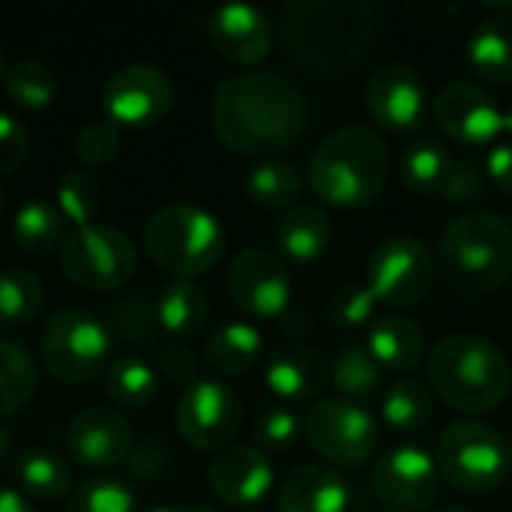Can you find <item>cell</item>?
Returning a JSON list of instances; mask_svg holds the SVG:
<instances>
[{
	"instance_id": "38",
	"label": "cell",
	"mask_w": 512,
	"mask_h": 512,
	"mask_svg": "<svg viewBox=\"0 0 512 512\" xmlns=\"http://www.w3.org/2000/svg\"><path fill=\"white\" fill-rule=\"evenodd\" d=\"M3 87L9 93V99L21 108H30V111H39V108H48L54 99H57V75L39 63V60H15L6 66L3 72Z\"/></svg>"
},
{
	"instance_id": "22",
	"label": "cell",
	"mask_w": 512,
	"mask_h": 512,
	"mask_svg": "<svg viewBox=\"0 0 512 512\" xmlns=\"http://www.w3.org/2000/svg\"><path fill=\"white\" fill-rule=\"evenodd\" d=\"M276 504L279 512H348L351 486L336 468L324 462H306L279 480Z\"/></svg>"
},
{
	"instance_id": "52",
	"label": "cell",
	"mask_w": 512,
	"mask_h": 512,
	"mask_svg": "<svg viewBox=\"0 0 512 512\" xmlns=\"http://www.w3.org/2000/svg\"><path fill=\"white\" fill-rule=\"evenodd\" d=\"M504 132L510 135V141H512V102L504 108Z\"/></svg>"
},
{
	"instance_id": "26",
	"label": "cell",
	"mask_w": 512,
	"mask_h": 512,
	"mask_svg": "<svg viewBox=\"0 0 512 512\" xmlns=\"http://www.w3.org/2000/svg\"><path fill=\"white\" fill-rule=\"evenodd\" d=\"M468 66L492 84L512 81V12L483 18L468 36Z\"/></svg>"
},
{
	"instance_id": "45",
	"label": "cell",
	"mask_w": 512,
	"mask_h": 512,
	"mask_svg": "<svg viewBox=\"0 0 512 512\" xmlns=\"http://www.w3.org/2000/svg\"><path fill=\"white\" fill-rule=\"evenodd\" d=\"M27 156H30V132H27V126L18 117L0 111V177L21 171Z\"/></svg>"
},
{
	"instance_id": "54",
	"label": "cell",
	"mask_w": 512,
	"mask_h": 512,
	"mask_svg": "<svg viewBox=\"0 0 512 512\" xmlns=\"http://www.w3.org/2000/svg\"><path fill=\"white\" fill-rule=\"evenodd\" d=\"M3 72H6V63H3V54H0V81H3Z\"/></svg>"
},
{
	"instance_id": "56",
	"label": "cell",
	"mask_w": 512,
	"mask_h": 512,
	"mask_svg": "<svg viewBox=\"0 0 512 512\" xmlns=\"http://www.w3.org/2000/svg\"><path fill=\"white\" fill-rule=\"evenodd\" d=\"M360 512H384V510H360Z\"/></svg>"
},
{
	"instance_id": "35",
	"label": "cell",
	"mask_w": 512,
	"mask_h": 512,
	"mask_svg": "<svg viewBox=\"0 0 512 512\" xmlns=\"http://www.w3.org/2000/svg\"><path fill=\"white\" fill-rule=\"evenodd\" d=\"M39 384V366L33 354L12 339H0V420L21 411Z\"/></svg>"
},
{
	"instance_id": "47",
	"label": "cell",
	"mask_w": 512,
	"mask_h": 512,
	"mask_svg": "<svg viewBox=\"0 0 512 512\" xmlns=\"http://www.w3.org/2000/svg\"><path fill=\"white\" fill-rule=\"evenodd\" d=\"M129 471L138 477V480H156V477H162L168 468H171V447L162 441V438H156V435H150V438H144L138 447H132V453H129Z\"/></svg>"
},
{
	"instance_id": "2",
	"label": "cell",
	"mask_w": 512,
	"mask_h": 512,
	"mask_svg": "<svg viewBox=\"0 0 512 512\" xmlns=\"http://www.w3.org/2000/svg\"><path fill=\"white\" fill-rule=\"evenodd\" d=\"M276 30L285 54L303 72L342 78L357 72L378 42V6L369 0H288Z\"/></svg>"
},
{
	"instance_id": "41",
	"label": "cell",
	"mask_w": 512,
	"mask_h": 512,
	"mask_svg": "<svg viewBox=\"0 0 512 512\" xmlns=\"http://www.w3.org/2000/svg\"><path fill=\"white\" fill-rule=\"evenodd\" d=\"M378 309L381 303L366 282H345L327 300V318L342 330H369L372 321L381 315Z\"/></svg>"
},
{
	"instance_id": "31",
	"label": "cell",
	"mask_w": 512,
	"mask_h": 512,
	"mask_svg": "<svg viewBox=\"0 0 512 512\" xmlns=\"http://www.w3.org/2000/svg\"><path fill=\"white\" fill-rule=\"evenodd\" d=\"M102 378L105 396L117 405V411H141L156 399L159 390V372L135 354L114 357Z\"/></svg>"
},
{
	"instance_id": "44",
	"label": "cell",
	"mask_w": 512,
	"mask_h": 512,
	"mask_svg": "<svg viewBox=\"0 0 512 512\" xmlns=\"http://www.w3.org/2000/svg\"><path fill=\"white\" fill-rule=\"evenodd\" d=\"M198 369H201V360L186 342L171 339L156 354V372L174 387H183V390L192 387L198 381Z\"/></svg>"
},
{
	"instance_id": "1",
	"label": "cell",
	"mask_w": 512,
	"mask_h": 512,
	"mask_svg": "<svg viewBox=\"0 0 512 512\" xmlns=\"http://www.w3.org/2000/svg\"><path fill=\"white\" fill-rule=\"evenodd\" d=\"M210 126L228 150L276 159L306 135L309 99L300 84L279 72H237L213 90Z\"/></svg>"
},
{
	"instance_id": "4",
	"label": "cell",
	"mask_w": 512,
	"mask_h": 512,
	"mask_svg": "<svg viewBox=\"0 0 512 512\" xmlns=\"http://www.w3.org/2000/svg\"><path fill=\"white\" fill-rule=\"evenodd\" d=\"M390 177V147L381 132L363 123L330 132L309 156V189L336 207H363L375 201Z\"/></svg>"
},
{
	"instance_id": "15",
	"label": "cell",
	"mask_w": 512,
	"mask_h": 512,
	"mask_svg": "<svg viewBox=\"0 0 512 512\" xmlns=\"http://www.w3.org/2000/svg\"><path fill=\"white\" fill-rule=\"evenodd\" d=\"M102 108L117 126H156L174 108V81L162 66L129 63L105 81Z\"/></svg>"
},
{
	"instance_id": "6",
	"label": "cell",
	"mask_w": 512,
	"mask_h": 512,
	"mask_svg": "<svg viewBox=\"0 0 512 512\" xmlns=\"http://www.w3.org/2000/svg\"><path fill=\"white\" fill-rule=\"evenodd\" d=\"M144 249L171 279L195 282L225 255V228L207 207L168 204L147 219Z\"/></svg>"
},
{
	"instance_id": "19",
	"label": "cell",
	"mask_w": 512,
	"mask_h": 512,
	"mask_svg": "<svg viewBox=\"0 0 512 512\" xmlns=\"http://www.w3.org/2000/svg\"><path fill=\"white\" fill-rule=\"evenodd\" d=\"M429 93L417 69L408 63H387L366 81V108L372 120L393 132H411L423 123Z\"/></svg>"
},
{
	"instance_id": "48",
	"label": "cell",
	"mask_w": 512,
	"mask_h": 512,
	"mask_svg": "<svg viewBox=\"0 0 512 512\" xmlns=\"http://www.w3.org/2000/svg\"><path fill=\"white\" fill-rule=\"evenodd\" d=\"M483 168H486L489 183H492L498 192L512 195V141L510 138H507V141H498V144H492V147H489Z\"/></svg>"
},
{
	"instance_id": "43",
	"label": "cell",
	"mask_w": 512,
	"mask_h": 512,
	"mask_svg": "<svg viewBox=\"0 0 512 512\" xmlns=\"http://www.w3.org/2000/svg\"><path fill=\"white\" fill-rule=\"evenodd\" d=\"M72 150L84 168H105L120 153V126L111 120H90L78 129Z\"/></svg>"
},
{
	"instance_id": "37",
	"label": "cell",
	"mask_w": 512,
	"mask_h": 512,
	"mask_svg": "<svg viewBox=\"0 0 512 512\" xmlns=\"http://www.w3.org/2000/svg\"><path fill=\"white\" fill-rule=\"evenodd\" d=\"M42 282L21 267L0 270V327H24L30 324L42 309Z\"/></svg>"
},
{
	"instance_id": "12",
	"label": "cell",
	"mask_w": 512,
	"mask_h": 512,
	"mask_svg": "<svg viewBox=\"0 0 512 512\" xmlns=\"http://www.w3.org/2000/svg\"><path fill=\"white\" fill-rule=\"evenodd\" d=\"M438 459L417 444H396L372 462V495L384 512H432L441 495Z\"/></svg>"
},
{
	"instance_id": "28",
	"label": "cell",
	"mask_w": 512,
	"mask_h": 512,
	"mask_svg": "<svg viewBox=\"0 0 512 512\" xmlns=\"http://www.w3.org/2000/svg\"><path fill=\"white\" fill-rule=\"evenodd\" d=\"M156 312H159L162 333L183 342V339L195 336L204 327L207 312H210V300H207L204 288H198L195 282L171 279L156 294Z\"/></svg>"
},
{
	"instance_id": "36",
	"label": "cell",
	"mask_w": 512,
	"mask_h": 512,
	"mask_svg": "<svg viewBox=\"0 0 512 512\" xmlns=\"http://www.w3.org/2000/svg\"><path fill=\"white\" fill-rule=\"evenodd\" d=\"M66 219L63 213L57 210V204L51 201H27L15 219H12V237L21 249L33 252V255H42V252H51L63 243L66 237Z\"/></svg>"
},
{
	"instance_id": "17",
	"label": "cell",
	"mask_w": 512,
	"mask_h": 512,
	"mask_svg": "<svg viewBox=\"0 0 512 512\" xmlns=\"http://www.w3.org/2000/svg\"><path fill=\"white\" fill-rule=\"evenodd\" d=\"M135 447L132 423L123 411L93 405L78 411L66 429V453L87 471H108L117 462L129 459Z\"/></svg>"
},
{
	"instance_id": "49",
	"label": "cell",
	"mask_w": 512,
	"mask_h": 512,
	"mask_svg": "<svg viewBox=\"0 0 512 512\" xmlns=\"http://www.w3.org/2000/svg\"><path fill=\"white\" fill-rule=\"evenodd\" d=\"M0 512H36V510H33V504H30L24 495H18L15 489H3V486H0Z\"/></svg>"
},
{
	"instance_id": "23",
	"label": "cell",
	"mask_w": 512,
	"mask_h": 512,
	"mask_svg": "<svg viewBox=\"0 0 512 512\" xmlns=\"http://www.w3.org/2000/svg\"><path fill=\"white\" fill-rule=\"evenodd\" d=\"M366 348L384 372L408 375L426 363V336L417 318L402 312H381L366 336Z\"/></svg>"
},
{
	"instance_id": "29",
	"label": "cell",
	"mask_w": 512,
	"mask_h": 512,
	"mask_svg": "<svg viewBox=\"0 0 512 512\" xmlns=\"http://www.w3.org/2000/svg\"><path fill=\"white\" fill-rule=\"evenodd\" d=\"M330 387H336L342 399L360 405L384 390V369L375 363L366 342H348L336 351V357L330 360Z\"/></svg>"
},
{
	"instance_id": "27",
	"label": "cell",
	"mask_w": 512,
	"mask_h": 512,
	"mask_svg": "<svg viewBox=\"0 0 512 512\" xmlns=\"http://www.w3.org/2000/svg\"><path fill=\"white\" fill-rule=\"evenodd\" d=\"M456 168L450 147L438 138H417L402 156V183L417 195H444Z\"/></svg>"
},
{
	"instance_id": "42",
	"label": "cell",
	"mask_w": 512,
	"mask_h": 512,
	"mask_svg": "<svg viewBox=\"0 0 512 512\" xmlns=\"http://www.w3.org/2000/svg\"><path fill=\"white\" fill-rule=\"evenodd\" d=\"M255 447L267 456L291 453L303 438V420L288 405H270L255 420Z\"/></svg>"
},
{
	"instance_id": "53",
	"label": "cell",
	"mask_w": 512,
	"mask_h": 512,
	"mask_svg": "<svg viewBox=\"0 0 512 512\" xmlns=\"http://www.w3.org/2000/svg\"><path fill=\"white\" fill-rule=\"evenodd\" d=\"M432 512H471L468 507H459V504H447V507H438V510Z\"/></svg>"
},
{
	"instance_id": "16",
	"label": "cell",
	"mask_w": 512,
	"mask_h": 512,
	"mask_svg": "<svg viewBox=\"0 0 512 512\" xmlns=\"http://www.w3.org/2000/svg\"><path fill=\"white\" fill-rule=\"evenodd\" d=\"M432 114L441 132L465 147H489L504 135V108L474 81L444 84L432 102Z\"/></svg>"
},
{
	"instance_id": "13",
	"label": "cell",
	"mask_w": 512,
	"mask_h": 512,
	"mask_svg": "<svg viewBox=\"0 0 512 512\" xmlns=\"http://www.w3.org/2000/svg\"><path fill=\"white\" fill-rule=\"evenodd\" d=\"M177 432L201 453H222L243 426V402L234 387L219 378H198L177 402Z\"/></svg>"
},
{
	"instance_id": "8",
	"label": "cell",
	"mask_w": 512,
	"mask_h": 512,
	"mask_svg": "<svg viewBox=\"0 0 512 512\" xmlns=\"http://www.w3.org/2000/svg\"><path fill=\"white\" fill-rule=\"evenodd\" d=\"M111 336L105 321L81 306L57 309L42 330V363L60 384L81 387L105 375L111 363Z\"/></svg>"
},
{
	"instance_id": "14",
	"label": "cell",
	"mask_w": 512,
	"mask_h": 512,
	"mask_svg": "<svg viewBox=\"0 0 512 512\" xmlns=\"http://www.w3.org/2000/svg\"><path fill=\"white\" fill-rule=\"evenodd\" d=\"M228 294L249 318H282L294 300L288 261L270 249H243L228 267Z\"/></svg>"
},
{
	"instance_id": "10",
	"label": "cell",
	"mask_w": 512,
	"mask_h": 512,
	"mask_svg": "<svg viewBox=\"0 0 512 512\" xmlns=\"http://www.w3.org/2000/svg\"><path fill=\"white\" fill-rule=\"evenodd\" d=\"M303 435L324 465L336 471L363 468L378 450V420L366 405L342 396H321L312 402L303 420Z\"/></svg>"
},
{
	"instance_id": "30",
	"label": "cell",
	"mask_w": 512,
	"mask_h": 512,
	"mask_svg": "<svg viewBox=\"0 0 512 512\" xmlns=\"http://www.w3.org/2000/svg\"><path fill=\"white\" fill-rule=\"evenodd\" d=\"M432 417H435V393L429 390V384L402 378L384 390L381 420L396 435H417L432 423Z\"/></svg>"
},
{
	"instance_id": "51",
	"label": "cell",
	"mask_w": 512,
	"mask_h": 512,
	"mask_svg": "<svg viewBox=\"0 0 512 512\" xmlns=\"http://www.w3.org/2000/svg\"><path fill=\"white\" fill-rule=\"evenodd\" d=\"M150 512H216L210 510V507H195V510H180V507H156V510Z\"/></svg>"
},
{
	"instance_id": "7",
	"label": "cell",
	"mask_w": 512,
	"mask_h": 512,
	"mask_svg": "<svg viewBox=\"0 0 512 512\" xmlns=\"http://www.w3.org/2000/svg\"><path fill=\"white\" fill-rule=\"evenodd\" d=\"M435 459L441 477L465 495H492L512 480L510 441L480 420L465 417L450 423L441 435Z\"/></svg>"
},
{
	"instance_id": "46",
	"label": "cell",
	"mask_w": 512,
	"mask_h": 512,
	"mask_svg": "<svg viewBox=\"0 0 512 512\" xmlns=\"http://www.w3.org/2000/svg\"><path fill=\"white\" fill-rule=\"evenodd\" d=\"M486 189H489L486 168L477 159H456V168L444 189V198L450 204H471V201H480L486 195Z\"/></svg>"
},
{
	"instance_id": "24",
	"label": "cell",
	"mask_w": 512,
	"mask_h": 512,
	"mask_svg": "<svg viewBox=\"0 0 512 512\" xmlns=\"http://www.w3.org/2000/svg\"><path fill=\"white\" fill-rule=\"evenodd\" d=\"M279 255L291 264H312L318 261L333 237V225L330 216L312 204H294L291 210H285L276 219L273 228Z\"/></svg>"
},
{
	"instance_id": "39",
	"label": "cell",
	"mask_w": 512,
	"mask_h": 512,
	"mask_svg": "<svg viewBox=\"0 0 512 512\" xmlns=\"http://www.w3.org/2000/svg\"><path fill=\"white\" fill-rule=\"evenodd\" d=\"M66 512H138V498L126 480L99 474L72 489Z\"/></svg>"
},
{
	"instance_id": "5",
	"label": "cell",
	"mask_w": 512,
	"mask_h": 512,
	"mask_svg": "<svg viewBox=\"0 0 512 512\" xmlns=\"http://www.w3.org/2000/svg\"><path fill=\"white\" fill-rule=\"evenodd\" d=\"M435 264L456 294L483 297L504 288L512 276V225L492 210L453 219L438 240Z\"/></svg>"
},
{
	"instance_id": "25",
	"label": "cell",
	"mask_w": 512,
	"mask_h": 512,
	"mask_svg": "<svg viewBox=\"0 0 512 512\" xmlns=\"http://www.w3.org/2000/svg\"><path fill=\"white\" fill-rule=\"evenodd\" d=\"M264 360V336L249 321H228L204 342V363L222 378H240Z\"/></svg>"
},
{
	"instance_id": "57",
	"label": "cell",
	"mask_w": 512,
	"mask_h": 512,
	"mask_svg": "<svg viewBox=\"0 0 512 512\" xmlns=\"http://www.w3.org/2000/svg\"><path fill=\"white\" fill-rule=\"evenodd\" d=\"M246 512H255V510H246Z\"/></svg>"
},
{
	"instance_id": "50",
	"label": "cell",
	"mask_w": 512,
	"mask_h": 512,
	"mask_svg": "<svg viewBox=\"0 0 512 512\" xmlns=\"http://www.w3.org/2000/svg\"><path fill=\"white\" fill-rule=\"evenodd\" d=\"M9 456H12V435H9V429L0 426V465H6Z\"/></svg>"
},
{
	"instance_id": "9",
	"label": "cell",
	"mask_w": 512,
	"mask_h": 512,
	"mask_svg": "<svg viewBox=\"0 0 512 512\" xmlns=\"http://www.w3.org/2000/svg\"><path fill=\"white\" fill-rule=\"evenodd\" d=\"M438 279L435 252L414 234L384 237L366 261V285L390 312L420 306Z\"/></svg>"
},
{
	"instance_id": "18",
	"label": "cell",
	"mask_w": 512,
	"mask_h": 512,
	"mask_svg": "<svg viewBox=\"0 0 512 512\" xmlns=\"http://www.w3.org/2000/svg\"><path fill=\"white\" fill-rule=\"evenodd\" d=\"M210 492L219 504L234 510H252L267 501L276 489V465L273 456L258 450L255 444H237L222 450L207 471Z\"/></svg>"
},
{
	"instance_id": "20",
	"label": "cell",
	"mask_w": 512,
	"mask_h": 512,
	"mask_svg": "<svg viewBox=\"0 0 512 512\" xmlns=\"http://www.w3.org/2000/svg\"><path fill=\"white\" fill-rule=\"evenodd\" d=\"M207 39L228 63L255 66L273 48V24L255 3H222L207 18Z\"/></svg>"
},
{
	"instance_id": "3",
	"label": "cell",
	"mask_w": 512,
	"mask_h": 512,
	"mask_svg": "<svg viewBox=\"0 0 512 512\" xmlns=\"http://www.w3.org/2000/svg\"><path fill=\"white\" fill-rule=\"evenodd\" d=\"M426 381L450 408L489 414L510 399L512 366L495 342L477 333H450L429 351Z\"/></svg>"
},
{
	"instance_id": "34",
	"label": "cell",
	"mask_w": 512,
	"mask_h": 512,
	"mask_svg": "<svg viewBox=\"0 0 512 512\" xmlns=\"http://www.w3.org/2000/svg\"><path fill=\"white\" fill-rule=\"evenodd\" d=\"M15 477L21 483V489L36 498V501H60L69 495L72 489V465L45 447H33L27 453H21L18 465H15Z\"/></svg>"
},
{
	"instance_id": "32",
	"label": "cell",
	"mask_w": 512,
	"mask_h": 512,
	"mask_svg": "<svg viewBox=\"0 0 512 512\" xmlns=\"http://www.w3.org/2000/svg\"><path fill=\"white\" fill-rule=\"evenodd\" d=\"M306 177L288 159H261L246 177V195L264 210H291L303 195Z\"/></svg>"
},
{
	"instance_id": "33",
	"label": "cell",
	"mask_w": 512,
	"mask_h": 512,
	"mask_svg": "<svg viewBox=\"0 0 512 512\" xmlns=\"http://www.w3.org/2000/svg\"><path fill=\"white\" fill-rule=\"evenodd\" d=\"M105 327L111 342L129 345V348H147L159 339L162 324L156 312V300L144 294H123L108 306Z\"/></svg>"
},
{
	"instance_id": "40",
	"label": "cell",
	"mask_w": 512,
	"mask_h": 512,
	"mask_svg": "<svg viewBox=\"0 0 512 512\" xmlns=\"http://www.w3.org/2000/svg\"><path fill=\"white\" fill-rule=\"evenodd\" d=\"M57 210L63 213V219L69 222V228H81V225H90L99 213V204H102V192H99V183L90 171H66L57 183Z\"/></svg>"
},
{
	"instance_id": "21",
	"label": "cell",
	"mask_w": 512,
	"mask_h": 512,
	"mask_svg": "<svg viewBox=\"0 0 512 512\" xmlns=\"http://www.w3.org/2000/svg\"><path fill=\"white\" fill-rule=\"evenodd\" d=\"M264 384L282 405L318 402L330 387V360L303 342H288L264 360Z\"/></svg>"
},
{
	"instance_id": "55",
	"label": "cell",
	"mask_w": 512,
	"mask_h": 512,
	"mask_svg": "<svg viewBox=\"0 0 512 512\" xmlns=\"http://www.w3.org/2000/svg\"><path fill=\"white\" fill-rule=\"evenodd\" d=\"M0 213H3V195H0Z\"/></svg>"
},
{
	"instance_id": "11",
	"label": "cell",
	"mask_w": 512,
	"mask_h": 512,
	"mask_svg": "<svg viewBox=\"0 0 512 512\" xmlns=\"http://www.w3.org/2000/svg\"><path fill=\"white\" fill-rule=\"evenodd\" d=\"M60 270L87 291H117L138 270V252L132 240L111 225H81L69 228L57 246Z\"/></svg>"
}]
</instances>
